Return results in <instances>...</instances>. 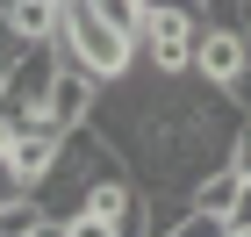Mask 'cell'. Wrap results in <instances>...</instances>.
<instances>
[{
  "label": "cell",
  "mask_w": 251,
  "mask_h": 237,
  "mask_svg": "<svg viewBox=\"0 0 251 237\" xmlns=\"http://www.w3.org/2000/svg\"><path fill=\"white\" fill-rule=\"evenodd\" d=\"M201 0H151L144 29H136V65L165 79H194V36H201Z\"/></svg>",
  "instance_id": "cell-1"
},
{
  "label": "cell",
  "mask_w": 251,
  "mask_h": 237,
  "mask_svg": "<svg viewBox=\"0 0 251 237\" xmlns=\"http://www.w3.org/2000/svg\"><path fill=\"white\" fill-rule=\"evenodd\" d=\"M58 43L100 79V86H108V79H122V72H136V36H122L115 22L94 7V0H65V29H58Z\"/></svg>",
  "instance_id": "cell-2"
},
{
  "label": "cell",
  "mask_w": 251,
  "mask_h": 237,
  "mask_svg": "<svg viewBox=\"0 0 251 237\" xmlns=\"http://www.w3.org/2000/svg\"><path fill=\"white\" fill-rule=\"evenodd\" d=\"M94 101H100V79L86 72V65L72 58V51H65V65H58V86H50V101H43L36 115V130H50V137H65V130H72V122H86L94 115Z\"/></svg>",
  "instance_id": "cell-3"
},
{
  "label": "cell",
  "mask_w": 251,
  "mask_h": 237,
  "mask_svg": "<svg viewBox=\"0 0 251 237\" xmlns=\"http://www.w3.org/2000/svg\"><path fill=\"white\" fill-rule=\"evenodd\" d=\"M58 65H65V43H50V36H43V43H22V58H15V72H7L0 94L36 115L43 101H50V86H58Z\"/></svg>",
  "instance_id": "cell-4"
},
{
  "label": "cell",
  "mask_w": 251,
  "mask_h": 237,
  "mask_svg": "<svg viewBox=\"0 0 251 237\" xmlns=\"http://www.w3.org/2000/svg\"><path fill=\"white\" fill-rule=\"evenodd\" d=\"M251 58V36L244 29H223V22H201V36H194V79H208V86H230Z\"/></svg>",
  "instance_id": "cell-5"
},
{
  "label": "cell",
  "mask_w": 251,
  "mask_h": 237,
  "mask_svg": "<svg viewBox=\"0 0 251 237\" xmlns=\"http://www.w3.org/2000/svg\"><path fill=\"white\" fill-rule=\"evenodd\" d=\"M244 194V165H215V173H201L194 180V209H208V216H230V201Z\"/></svg>",
  "instance_id": "cell-6"
},
{
  "label": "cell",
  "mask_w": 251,
  "mask_h": 237,
  "mask_svg": "<svg viewBox=\"0 0 251 237\" xmlns=\"http://www.w3.org/2000/svg\"><path fill=\"white\" fill-rule=\"evenodd\" d=\"M7 158H15V165H22V180L36 187V180L50 173V158H58V137H50V130H36V122H29V130H22V137L7 144Z\"/></svg>",
  "instance_id": "cell-7"
},
{
  "label": "cell",
  "mask_w": 251,
  "mask_h": 237,
  "mask_svg": "<svg viewBox=\"0 0 251 237\" xmlns=\"http://www.w3.org/2000/svg\"><path fill=\"white\" fill-rule=\"evenodd\" d=\"M43 230H58V223H50V209H43L36 187H29V194H15L7 209H0V237H43Z\"/></svg>",
  "instance_id": "cell-8"
},
{
  "label": "cell",
  "mask_w": 251,
  "mask_h": 237,
  "mask_svg": "<svg viewBox=\"0 0 251 237\" xmlns=\"http://www.w3.org/2000/svg\"><path fill=\"white\" fill-rule=\"evenodd\" d=\"M94 7H100L108 22H115L122 36H136V29H144V7H151V0H94Z\"/></svg>",
  "instance_id": "cell-9"
},
{
  "label": "cell",
  "mask_w": 251,
  "mask_h": 237,
  "mask_svg": "<svg viewBox=\"0 0 251 237\" xmlns=\"http://www.w3.org/2000/svg\"><path fill=\"white\" fill-rule=\"evenodd\" d=\"M223 237H251V173H244V194H237L230 216H223Z\"/></svg>",
  "instance_id": "cell-10"
},
{
  "label": "cell",
  "mask_w": 251,
  "mask_h": 237,
  "mask_svg": "<svg viewBox=\"0 0 251 237\" xmlns=\"http://www.w3.org/2000/svg\"><path fill=\"white\" fill-rule=\"evenodd\" d=\"M15 194H29V180H22V165H15V158L0 151V209H7Z\"/></svg>",
  "instance_id": "cell-11"
},
{
  "label": "cell",
  "mask_w": 251,
  "mask_h": 237,
  "mask_svg": "<svg viewBox=\"0 0 251 237\" xmlns=\"http://www.w3.org/2000/svg\"><path fill=\"white\" fill-rule=\"evenodd\" d=\"M230 101H237V108H244V115H251V58H244V72L230 79Z\"/></svg>",
  "instance_id": "cell-12"
}]
</instances>
